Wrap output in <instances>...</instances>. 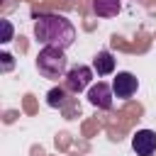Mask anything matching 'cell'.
<instances>
[{
    "mask_svg": "<svg viewBox=\"0 0 156 156\" xmlns=\"http://www.w3.org/2000/svg\"><path fill=\"white\" fill-rule=\"evenodd\" d=\"M119 10H122L119 0H93V12L98 17H117Z\"/></svg>",
    "mask_w": 156,
    "mask_h": 156,
    "instance_id": "8",
    "label": "cell"
},
{
    "mask_svg": "<svg viewBox=\"0 0 156 156\" xmlns=\"http://www.w3.org/2000/svg\"><path fill=\"white\" fill-rule=\"evenodd\" d=\"M66 88H51L49 93H46V105L49 107H63L66 105Z\"/></svg>",
    "mask_w": 156,
    "mask_h": 156,
    "instance_id": "9",
    "label": "cell"
},
{
    "mask_svg": "<svg viewBox=\"0 0 156 156\" xmlns=\"http://www.w3.org/2000/svg\"><path fill=\"white\" fill-rule=\"evenodd\" d=\"M112 100H115L112 85L98 80L95 85L88 88V102H90L93 107H98V110H110V107H112Z\"/></svg>",
    "mask_w": 156,
    "mask_h": 156,
    "instance_id": "4",
    "label": "cell"
},
{
    "mask_svg": "<svg viewBox=\"0 0 156 156\" xmlns=\"http://www.w3.org/2000/svg\"><path fill=\"white\" fill-rule=\"evenodd\" d=\"M132 149L136 156H151L156 151V132L151 129H139L132 136Z\"/></svg>",
    "mask_w": 156,
    "mask_h": 156,
    "instance_id": "6",
    "label": "cell"
},
{
    "mask_svg": "<svg viewBox=\"0 0 156 156\" xmlns=\"http://www.w3.org/2000/svg\"><path fill=\"white\" fill-rule=\"evenodd\" d=\"M93 71H95L98 76H110V73L115 71V58H112V54H110V51H98L95 58H93Z\"/></svg>",
    "mask_w": 156,
    "mask_h": 156,
    "instance_id": "7",
    "label": "cell"
},
{
    "mask_svg": "<svg viewBox=\"0 0 156 156\" xmlns=\"http://www.w3.org/2000/svg\"><path fill=\"white\" fill-rule=\"evenodd\" d=\"M0 24H2V44H7L10 39H12V24H10V20H0Z\"/></svg>",
    "mask_w": 156,
    "mask_h": 156,
    "instance_id": "10",
    "label": "cell"
},
{
    "mask_svg": "<svg viewBox=\"0 0 156 156\" xmlns=\"http://www.w3.org/2000/svg\"><path fill=\"white\" fill-rule=\"evenodd\" d=\"M34 39L41 46H58L68 49L76 41V27L68 17L54 15V12H41L34 17Z\"/></svg>",
    "mask_w": 156,
    "mask_h": 156,
    "instance_id": "1",
    "label": "cell"
},
{
    "mask_svg": "<svg viewBox=\"0 0 156 156\" xmlns=\"http://www.w3.org/2000/svg\"><path fill=\"white\" fill-rule=\"evenodd\" d=\"M93 68L90 66H83V63H78V66H73V68H68V73L63 76V88L68 90V93H83V90H88L90 88V80H93Z\"/></svg>",
    "mask_w": 156,
    "mask_h": 156,
    "instance_id": "3",
    "label": "cell"
},
{
    "mask_svg": "<svg viewBox=\"0 0 156 156\" xmlns=\"http://www.w3.org/2000/svg\"><path fill=\"white\" fill-rule=\"evenodd\" d=\"M136 88H139V80H136V76L129 73V71H119V73L115 76V80H112L115 98H119V100H129V98L136 93Z\"/></svg>",
    "mask_w": 156,
    "mask_h": 156,
    "instance_id": "5",
    "label": "cell"
},
{
    "mask_svg": "<svg viewBox=\"0 0 156 156\" xmlns=\"http://www.w3.org/2000/svg\"><path fill=\"white\" fill-rule=\"evenodd\" d=\"M37 71L49 78V80H58L68 73V58H66V49L58 46H41L37 54Z\"/></svg>",
    "mask_w": 156,
    "mask_h": 156,
    "instance_id": "2",
    "label": "cell"
},
{
    "mask_svg": "<svg viewBox=\"0 0 156 156\" xmlns=\"http://www.w3.org/2000/svg\"><path fill=\"white\" fill-rule=\"evenodd\" d=\"M0 61H2V66H0V71H2V73H7V71H12V66H15V61H12V56H10V54H0Z\"/></svg>",
    "mask_w": 156,
    "mask_h": 156,
    "instance_id": "11",
    "label": "cell"
}]
</instances>
